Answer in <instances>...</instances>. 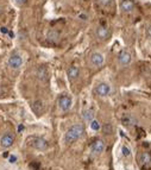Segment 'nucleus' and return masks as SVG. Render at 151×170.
<instances>
[{"mask_svg": "<svg viewBox=\"0 0 151 170\" xmlns=\"http://www.w3.org/2000/svg\"><path fill=\"white\" fill-rule=\"evenodd\" d=\"M105 149V141L102 139H97L94 143L92 144V151L94 154H100Z\"/></svg>", "mask_w": 151, "mask_h": 170, "instance_id": "7", "label": "nucleus"}, {"mask_svg": "<svg viewBox=\"0 0 151 170\" xmlns=\"http://www.w3.org/2000/svg\"><path fill=\"white\" fill-rule=\"evenodd\" d=\"M84 132V129L81 124H76V125H73L67 132H66V136H64V140L66 143L70 144V143H74L75 140H77L79 138L82 137Z\"/></svg>", "mask_w": 151, "mask_h": 170, "instance_id": "1", "label": "nucleus"}, {"mask_svg": "<svg viewBox=\"0 0 151 170\" xmlns=\"http://www.w3.org/2000/svg\"><path fill=\"white\" fill-rule=\"evenodd\" d=\"M90 129H92L93 131H99L100 129H101V125H100V123L98 121V120H92L90 121Z\"/></svg>", "mask_w": 151, "mask_h": 170, "instance_id": "18", "label": "nucleus"}, {"mask_svg": "<svg viewBox=\"0 0 151 170\" xmlns=\"http://www.w3.org/2000/svg\"><path fill=\"white\" fill-rule=\"evenodd\" d=\"M111 92V87H109V84L107 83H100L99 86L97 87V93L100 95V96H106L108 95Z\"/></svg>", "mask_w": 151, "mask_h": 170, "instance_id": "9", "label": "nucleus"}, {"mask_svg": "<svg viewBox=\"0 0 151 170\" xmlns=\"http://www.w3.org/2000/svg\"><path fill=\"white\" fill-rule=\"evenodd\" d=\"M58 107L61 108L62 111H68L72 107V98L68 95H62L61 98L58 99Z\"/></svg>", "mask_w": 151, "mask_h": 170, "instance_id": "5", "label": "nucleus"}, {"mask_svg": "<svg viewBox=\"0 0 151 170\" xmlns=\"http://www.w3.org/2000/svg\"><path fill=\"white\" fill-rule=\"evenodd\" d=\"M1 32L3 34H7V29H6V27H1Z\"/></svg>", "mask_w": 151, "mask_h": 170, "instance_id": "22", "label": "nucleus"}, {"mask_svg": "<svg viewBox=\"0 0 151 170\" xmlns=\"http://www.w3.org/2000/svg\"><path fill=\"white\" fill-rule=\"evenodd\" d=\"M131 62V54L126 50L122 51L119 54V63L120 64H123V66H126Z\"/></svg>", "mask_w": 151, "mask_h": 170, "instance_id": "8", "label": "nucleus"}, {"mask_svg": "<svg viewBox=\"0 0 151 170\" xmlns=\"http://www.w3.org/2000/svg\"><path fill=\"white\" fill-rule=\"evenodd\" d=\"M147 35H149V36L151 37V25L149 26V29H147Z\"/></svg>", "mask_w": 151, "mask_h": 170, "instance_id": "23", "label": "nucleus"}, {"mask_svg": "<svg viewBox=\"0 0 151 170\" xmlns=\"http://www.w3.org/2000/svg\"><path fill=\"white\" fill-rule=\"evenodd\" d=\"M21 64H23V59L19 55H12L9 59V66L13 69H18L19 67H21Z\"/></svg>", "mask_w": 151, "mask_h": 170, "instance_id": "6", "label": "nucleus"}, {"mask_svg": "<svg viewBox=\"0 0 151 170\" xmlns=\"http://www.w3.org/2000/svg\"><path fill=\"white\" fill-rule=\"evenodd\" d=\"M16 161V157H11V163H13Z\"/></svg>", "mask_w": 151, "mask_h": 170, "instance_id": "24", "label": "nucleus"}, {"mask_svg": "<svg viewBox=\"0 0 151 170\" xmlns=\"http://www.w3.org/2000/svg\"><path fill=\"white\" fill-rule=\"evenodd\" d=\"M79 73H80V70H79V68H77L76 66H72V67H69V69L67 70V75H68V77H69L70 80L76 79V77L79 76Z\"/></svg>", "mask_w": 151, "mask_h": 170, "instance_id": "13", "label": "nucleus"}, {"mask_svg": "<svg viewBox=\"0 0 151 170\" xmlns=\"http://www.w3.org/2000/svg\"><path fill=\"white\" fill-rule=\"evenodd\" d=\"M123 123H124V125L126 126H131V125H133L135 124V119L131 117V116H126V117H124L123 118Z\"/></svg>", "mask_w": 151, "mask_h": 170, "instance_id": "17", "label": "nucleus"}, {"mask_svg": "<svg viewBox=\"0 0 151 170\" xmlns=\"http://www.w3.org/2000/svg\"><path fill=\"white\" fill-rule=\"evenodd\" d=\"M105 62V57L104 55L100 54V52H93L90 55V63L94 67H101Z\"/></svg>", "mask_w": 151, "mask_h": 170, "instance_id": "4", "label": "nucleus"}, {"mask_svg": "<svg viewBox=\"0 0 151 170\" xmlns=\"http://www.w3.org/2000/svg\"><path fill=\"white\" fill-rule=\"evenodd\" d=\"M32 109H34V112L36 113V114L41 116L42 113H43V111H44V105H43V102L39 101V100L35 101L34 105H32Z\"/></svg>", "mask_w": 151, "mask_h": 170, "instance_id": "12", "label": "nucleus"}, {"mask_svg": "<svg viewBox=\"0 0 151 170\" xmlns=\"http://www.w3.org/2000/svg\"><path fill=\"white\" fill-rule=\"evenodd\" d=\"M93 118H94V113H93V111L88 109V111H86V112L83 113V119H84L86 121H92Z\"/></svg>", "mask_w": 151, "mask_h": 170, "instance_id": "16", "label": "nucleus"}, {"mask_svg": "<svg viewBox=\"0 0 151 170\" xmlns=\"http://www.w3.org/2000/svg\"><path fill=\"white\" fill-rule=\"evenodd\" d=\"M36 75H37V77H38L39 80L44 81V80H47V77H48V69H47L45 67H39V68L37 69V71H36Z\"/></svg>", "mask_w": 151, "mask_h": 170, "instance_id": "14", "label": "nucleus"}, {"mask_svg": "<svg viewBox=\"0 0 151 170\" xmlns=\"http://www.w3.org/2000/svg\"><path fill=\"white\" fill-rule=\"evenodd\" d=\"M122 152H123V156H125V157H129V156L131 155V150H130L126 145H124V146L122 148Z\"/></svg>", "mask_w": 151, "mask_h": 170, "instance_id": "19", "label": "nucleus"}, {"mask_svg": "<svg viewBox=\"0 0 151 170\" xmlns=\"http://www.w3.org/2000/svg\"><path fill=\"white\" fill-rule=\"evenodd\" d=\"M120 7H122V10L124 12H132L133 9H135V4L132 0H123L122 4H120Z\"/></svg>", "mask_w": 151, "mask_h": 170, "instance_id": "10", "label": "nucleus"}, {"mask_svg": "<svg viewBox=\"0 0 151 170\" xmlns=\"http://www.w3.org/2000/svg\"><path fill=\"white\" fill-rule=\"evenodd\" d=\"M29 141H30V145L34 146L37 150H45V149H48V141L44 138L32 137V138L29 139Z\"/></svg>", "mask_w": 151, "mask_h": 170, "instance_id": "2", "label": "nucleus"}, {"mask_svg": "<svg viewBox=\"0 0 151 170\" xmlns=\"http://www.w3.org/2000/svg\"><path fill=\"white\" fill-rule=\"evenodd\" d=\"M98 1H99L100 5H102V6H107V5H109V4L112 3V0H98Z\"/></svg>", "mask_w": 151, "mask_h": 170, "instance_id": "20", "label": "nucleus"}, {"mask_svg": "<svg viewBox=\"0 0 151 170\" xmlns=\"http://www.w3.org/2000/svg\"><path fill=\"white\" fill-rule=\"evenodd\" d=\"M97 36L100 39H106L109 36V31H108V29L106 26H99L98 30H97Z\"/></svg>", "mask_w": 151, "mask_h": 170, "instance_id": "11", "label": "nucleus"}, {"mask_svg": "<svg viewBox=\"0 0 151 170\" xmlns=\"http://www.w3.org/2000/svg\"><path fill=\"white\" fill-rule=\"evenodd\" d=\"M14 143V136L11 133V132H5L1 138H0V145L4 149H9L13 145Z\"/></svg>", "mask_w": 151, "mask_h": 170, "instance_id": "3", "label": "nucleus"}, {"mask_svg": "<svg viewBox=\"0 0 151 170\" xmlns=\"http://www.w3.org/2000/svg\"><path fill=\"white\" fill-rule=\"evenodd\" d=\"M16 1H17L18 4H20V5H21V4H25V3L27 1V0H16Z\"/></svg>", "mask_w": 151, "mask_h": 170, "instance_id": "21", "label": "nucleus"}, {"mask_svg": "<svg viewBox=\"0 0 151 170\" xmlns=\"http://www.w3.org/2000/svg\"><path fill=\"white\" fill-rule=\"evenodd\" d=\"M139 162L142 164H150L151 163V155L149 152H143L140 156H139Z\"/></svg>", "mask_w": 151, "mask_h": 170, "instance_id": "15", "label": "nucleus"}]
</instances>
